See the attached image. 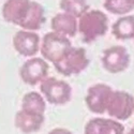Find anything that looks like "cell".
Returning a JSON list of instances; mask_svg holds the SVG:
<instances>
[{
	"label": "cell",
	"instance_id": "cell-18",
	"mask_svg": "<svg viewBox=\"0 0 134 134\" xmlns=\"http://www.w3.org/2000/svg\"><path fill=\"white\" fill-rule=\"evenodd\" d=\"M106 11L116 15H126L134 10V0H104Z\"/></svg>",
	"mask_w": 134,
	"mask_h": 134
},
{
	"label": "cell",
	"instance_id": "cell-20",
	"mask_svg": "<svg viewBox=\"0 0 134 134\" xmlns=\"http://www.w3.org/2000/svg\"><path fill=\"white\" fill-rule=\"evenodd\" d=\"M127 134H134V126L131 128V130H130V131H129Z\"/></svg>",
	"mask_w": 134,
	"mask_h": 134
},
{
	"label": "cell",
	"instance_id": "cell-3",
	"mask_svg": "<svg viewBox=\"0 0 134 134\" xmlns=\"http://www.w3.org/2000/svg\"><path fill=\"white\" fill-rule=\"evenodd\" d=\"M40 90L44 99L53 105H64L72 99V87L55 77H46L41 83Z\"/></svg>",
	"mask_w": 134,
	"mask_h": 134
},
{
	"label": "cell",
	"instance_id": "cell-7",
	"mask_svg": "<svg viewBox=\"0 0 134 134\" xmlns=\"http://www.w3.org/2000/svg\"><path fill=\"white\" fill-rule=\"evenodd\" d=\"M49 65L47 61L43 58L35 57L28 59L19 69L20 80L25 84L36 86L42 83L47 77Z\"/></svg>",
	"mask_w": 134,
	"mask_h": 134
},
{
	"label": "cell",
	"instance_id": "cell-8",
	"mask_svg": "<svg viewBox=\"0 0 134 134\" xmlns=\"http://www.w3.org/2000/svg\"><path fill=\"white\" fill-rule=\"evenodd\" d=\"M102 65L109 73H120L126 71L130 65V55L126 47L115 45L104 49L102 55Z\"/></svg>",
	"mask_w": 134,
	"mask_h": 134
},
{
	"label": "cell",
	"instance_id": "cell-1",
	"mask_svg": "<svg viewBox=\"0 0 134 134\" xmlns=\"http://www.w3.org/2000/svg\"><path fill=\"white\" fill-rule=\"evenodd\" d=\"M108 29V18L100 10L87 11L79 18V31L85 43H92L103 37Z\"/></svg>",
	"mask_w": 134,
	"mask_h": 134
},
{
	"label": "cell",
	"instance_id": "cell-12",
	"mask_svg": "<svg viewBox=\"0 0 134 134\" xmlns=\"http://www.w3.org/2000/svg\"><path fill=\"white\" fill-rule=\"evenodd\" d=\"M45 121L44 115H37L25 110H18L15 115V126L16 128L25 134L36 133L40 131Z\"/></svg>",
	"mask_w": 134,
	"mask_h": 134
},
{
	"label": "cell",
	"instance_id": "cell-14",
	"mask_svg": "<svg viewBox=\"0 0 134 134\" xmlns=\"http://www.w3.org/2000/svg\"><path fill=\"white\" fill-rule=\"evenodd\" d=\"M45 23V15H44V8L37 1H31L29 11L19 27L24 30L33 31L42 28L43 24Z\"/></svg>",
	"mask_w": 134,
	"mask_h": 134
},
{
	"label": "cell",
	"instance_id": "cell-4",
	"mask_svg": "<svg viewBox=\"0 0 134 134\" xmlns=\"http://www.w3.org/2000/svg\"><path fill=\"white\" fill-rule=\"evenodd\" d=\"M89 59L87 57L86 51L82 47H72L65 56L54 63V66L57 72L64 76H71L82 73L89 65Z\"/></svg>",
	"mask_w": 134,
	"mask_h": 134
},
{
	"label": "cell",
	"instance_id": "cell-10",
	"mask_svg": "<svg viewBox=\"0 0 134 134\" xmlns=\"http://www.w3.org/2000/svg\"><path fill=\"white\" fill-rule=\"evenodd\" d=\"M84 134H125V126L111 118L96 117L86 124Z\"/></svg>",
	"mask_w": 134,
	"mask_h": 134
},
{
	"label": "cell",
	"instance_id": "cell-19",
	"mask_svg": "<svg viewBox=\"0 0 134 134\" xmlns=\"http://www.w3.org/2000/svg\"><path fill=\"white\" fill-rule=\"evenodd\" d=\"M48 134H74L70 130L65 129V128H55L52 131H49Z\"/></svg>",
	"mask_w": 134,
	"mask_h": 134
},
{
	"label": "cell",
	"instance_id": "cell-17",
	"mask_svg": "<svg viewBox=\"0 0 134 134\" xmlns=\"http://www.w3.org/2000/svg\"><path fill=\"white\" fill-rule=\"evenodd\" d=\"M60 9L64 13L80 18L89 11V4L87 0H60Z\"/></svg>",
	"mask_w": 134,
	"mask_h": 134
},
{
	"label": "cell",
	"instance_id": "cell-13",
	"mask_svg": "<svg viewBox=\"0 0 134 134\" xmlns=\"http://www.w3.org/2000/svg\"><path fill=\"white\" fill-rule=\"evenodd\" d=\"M51 26L54 32L72 38L75 37L76 32L79 31V20L75 16L62 12L56 14L52 18Z\"/></svg>",
	"mask_w": 134,
	"mask_h": 134
},
{
	"label": "cell",
	"instance_id": "cell-2",
	"mask_svg": "<svg viewBox=\"0 0 134 134\" xmlns=\"http://www.w3.org/2000/svg\"><path fill=\"white\" fill-rule=\"evenodd\" d=\"M72 47V43L68 37L52 31L43 37L40 52L44 59L54 64L61 60Z\"/></svg>",
	"mask_w": 134,
	"mask_h": 134
},
{
	"label": "cell",
	"instance_id": "cell-16",
	"mask_svg": "<svg viewBox=\"0 0 134 134\" xmlns=\"http://www.w3.org/2000/svg\"><path fill=\"white\" fill-rule=\"evenodd\" d=\"M20 106L21 110L37 115H44L46 109V102L41 93L37 91H30L23 97Z\"/></svg>",
	"mask_w": 134,
	"mask_h": 134
},
{
	"label": "cell",
	"instance_id": "cell-15",
	"mask_svg": "<svg viewBox=\"0 0 134 134\" xmlns=\"http://www.w3.org/2000/svg\"><path fill=\"white\" fill-rule=\"evenodd\" d=\"M111 33L118 40L134 39V15L119 17L111 26Z\"/></svg>",
	"mask_w": 134,
	"mask_h": 134
},
{
	"label": "cell",
	"instance_id": "cell-11",
	"mask_svg": "<svg viewBox=\"0 0 134 134\" xmlns=\"http://www.w3.org/2000/svg\"><path fill=\"white\" fill-rule=\"evenodd\" d=\"M31 0H7L2 7V16L5 21L20 26L30 7Z\"/></svg>",
	"mask_w": 134,
	"mask_h": 134
},
{
	"label": "cell",
	"instance_id": "cell-9",
	"mask_svg": "<svg viewBox=\"0 0 134 134\" xmlns=\"http://www.w3.org/2000/svg\"><path fill=\"white\" fill-rule=\"evenodd\" d=\"M13 46L19 55L32 57L40 51V37L33 31L19 30L13 37Z\"/></svg>",
	"mask_w": 134,
	"mask_h": 134
},
{
	"label": "cell",
	"instance_id": "cell-6",
	"mask_svg": "<svg viewBox=\"0 0 134 134\" xmlns=\"http://www.w3.org/2000/svg\"><path fill=\"white\" fill-rule=\"evenodd\" d=\"M114 89L106 84H96L89 87L85 99L88 109L97 115L106 113Z\"/></svg>",
	"mask_w": 134,
	"mask_h": 134
},
{
	"label": "cell",
	"instance_id": "cell-5",
	"mask_svg": "<svg viewBox=\"0 0 134 134\" xmlns=\"http://www.w3.org/2000/svg\"><path fill=\"white\" fill-rule=\"evenodd\" d=\"M106 113L117 121L129 119L134 114V97L127 91L114 90Z\"/></svg>",
	"mask_w": 134,
	"mask_h": 134
}]
</instances>
